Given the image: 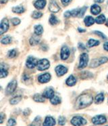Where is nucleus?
<instances>
[{
  "label": "nucleus",
  "instance_id": "obj_37",
  "mask_svg": "<svg viewBox=\"0 0 108 126\" xmlns=\"http://www.w3.org/2000/svg\"><path fill=\"white\" fill-rule=\"evenodd\" d=\"M16 55H17V52H16V49H11V50H10L8 52V56L9 58H12L16 57Z\"/></svg>",
  "mask_w": 108,
  "mask_h": 126
},
{
  "label": "nucleus",
  "instance_id": "obj_29",
  "mask_svg": "<svg viewBox=\"0 0 108 126\" xmlns=\"http://www.w3.org/2000/svg\"><path fill=\"white\" fill-rule=\"evenodd\" d=\"M99 41H97V40H95V39H91L88 41L87 45H88L89 47H91L93 46H97L99 45Z\"/></svg>",
  "mask_w": 108,
  "mask_h": 126
},
{
  "label": "nucleus",
  "instance_id": "obj_30",
  "mask_svg": "<svg viewBox=\"0 0 108 126\" xmlns=\"http://www.w3.org/2000/svg\"><path fill=\"white\" fill-rule=\"evenodd\" d=\"M105 20H106V18L103 14H101L99 16H98L96 18V19H94V21L97 22V24H103L105 22Z\"/></svg>",
  "mask_w": 108,
  "mask_h": 126
},
{
  "label": "nucleus",
  "instance_id": "obj_54",
  "mask_svg": "<svg viewBox=\"0 0 108 126\" xmlns=\"http://www.w3.org/2000/svg\"></svg>",
  "mask_w": 108,
  "mask_h": 126
},
{
  "label": "nucleus",
  "instance_id": "obj_45",
  "mask_svg": "<svg viewBox=\"0 0 108 126\" xmlns=\"http://www.w3.org/2000/svg\"><path fill=\"white\" fill-rule=\"evenodd\" d=\"M71 16V14H70V11H66L64 13V17L66 18H69Z\"/></svg>",
  "mask_w": 108,
  "mask_h": 126
},
{
  "label": "nucleus",
  "instance_id": "obj_1",
  "mask_svg": "<svg viewBox=\"0 0 108 126\" xmlns=\"http://www.w3.org/2000/svg\"><path fill=\"white\" fill-rule=\"evenodd\" d=\"M93 96L89 94H82L76 99L75 102L76 109H82L89 107L93 103Z\"/></svg>",
  "mask_w": 108,
  "mask_h": 126
},
{
  "label": "nucleus",
  "instance_id": "obj_49",
  "mask_svg": "<svg viewBox=\"0 0 108 126\" xmlns=\"http://www.w3.org/2000/svg\"><path fill=\"white\" fill-rule=\"evenodd\" d=\"M94 1L95 3H101L104 1V0H94Z\"/></svg>",
  "mask_w": 108,
  "mask_h": 126
},
{
  "label": "nucleus",
  "instance_id": "obj_52",
  "mask_svg": "<svg viewBox=\"0 0 108 126\" xmlns=\"http://www.w3.org/2000/svg\"><path fill=\"white\" fill-rule=\"evenodd\" d=\"M106 26H107V27H108V19L107 20V22H106Z\"/></svg>",
  "mask_w": 108,
  "mask_h": 126
},
{
  "label": "nucleus",
  "instance_id": "obj_9",
  "mask_svg": "<svg viewBox=\"0 0 108 126\" xmlns=\"http://www.w3.org/2000/svg\"><path fill=\"white\" fill-rule=\"evenodd\" d=\"M70 49L68 48V47H67L66 46H64L62 47L61 49V52H60V56H61V58L62 60H67L68 58L70 56Z\"/></svg>",
  "mask_w": 108,
  "mask_h": 126
},
{
  "label": "nucleus",
  "instance_id": "obj_43",
  "mask_svg": "<svg viewBox=\"0 0 108 126\" xmlns=\"http://www.w3.org/2000/svg\"><path fill=\"white\" fill-rule=\"evenodd\" d=\"M23 114L25 117H27V116H28V115L30 114V110L28 109V108H27V109H25L24 110V111H23Z\"/></svg>",
  "mask_w": 108,
  "mask_h": 126
},
{
  "label": "nucleus",
  "instance_id": "obj_46",
  "mask_svg": "<svg viewBox=\"0 0 108 126\" xmlns=\"http://www.w3.org/2000/svg\"><path fill=\"white\" fill-rule=\"evenodd\" d=\"M103 47H104V49L106 50V51H108V41L107 42H105L104 45H103Z\"/></svg>",
  "mask_w": 108,
  "mask_h": 126
},
{
  "label": "nucleus",
  "instance_id": "obj_15",
  "mask_svg": "<svg viewBox=\"0 0 108 126\" xmlns=\"http://www.w3.org/2000/svg\"><path fill=\"white\" fill-rule=\"evenodd\" d=\"M49 10L51 12H54V13H56L57 12L59 11L60 8L58 6V4L56 3L55 1H51L49 5Z\"/></svg>",
  "mask_w": 108,
  "mask_h": 126
},
{
  "label": "nucleus",
  "instance_id": "obj_55",
  "mask_svg": "<svg viewBox=\"0 0 108 126\" xmlns=\"http://www.w3.org/2000/svg\"></svg>",
  "mask_w": 108,
  "mask_h": 126
},
{
  "label": "nucleus",
  "instance_id": "obj_42",
  "mask_svg": "<svg viewBox=\"0 0 108 126\" xmlns=\"http://www.w3.org/2000/svg\"><path fill=\"white\" fill-rule=\"evenodd\" d=\"M5 119V115L3 112H0V124L3 123Z\"/></svg>",
  "mask_w": 108,
  "mask_h": 126
},
{
  "label": "nucleus",
  "instance_id": "obj_36",
  "mask_svg": "<svg viewBox=\"0 0 108 126\" xmlns=\"http://www.w3.org/2000/svg\"><path fill=\"white\" fill-rule=\"evenodd\" d=\"M66 123V119L64 117H62V116H60L59 118H58V124L59 126H64L65 124Z\"/></svg>",
  "mask_w": 108,
  "mask_h": 126
},
{
  "label": "nucleus",
  "instance_id": "obj_20",
  "mask_svg": "<svg viewBox=\"0 0 108 126\" xmlns=\"http://www.w3.org/2000/svg\"><path fill=\"white\" fill-rule=\"evenodd\" d=\"M66 83L68 86H74L76 83V79L74 75H70L68 77Z\"/></svg>",
  "mask_w": 108,
  "mask_h": 126
},
{
  "label": "nucleus",
  "instance_id": "obj_23",
  "mask_svg": "<svg viewBox=\"0 0 108 126\" xmlns=\"http://www.w3.org/2000/svg\"><path fill=\"white\" fill-rule=\"evenodd\" d=\"M24 11H25V9L22 6H16L12 8V12L16 14H22V13H24Z\"/></svg>",
  "mask_w": 108,
  "mask_h": 126
},
{
  "label": "nucleus",
  "instance_id": "obj_17",
  "mask_svg": "<svg viewBox=\"0 0 108 126\" xmlns=\"http://www.w3.org/2000/svg\"><path fill=\"white\" fill-rule=\"evenodd\" d=\"M46 0H37L34 3V6L38 10H42L46 6Z\"/></svg>",
  "mask_w": 108,
  "mask_h": 126
},
{
  "label": "nucleus",
  "instance_id": "obj_25",
  "mask_svg": "<svg viewBox=\"0 0 108 126\" xmlns=\"http://www.w3.org/2000/svg\"><path fill=\"white\" fill-rule=\"evenodd\" d=\"M35 35L39 36L43 33V28L40 25H37L35 26Z\"/></svg>",
  "mask_w": 108,
  "mask_h": 126
},
{
  "label": "nucleus",
  "instance_id": "obj_19",
  "mask_svg": "<svg viewBox=\"0 0 108 126\" xmlns=\"http://www.w3.org/2000/svg\"><path fill=\"white\" fill-rule=\"evenodd\" d=\"M84 22L86 25V27H90L94 24L95 21H94V19L91 16H87L86 17H85V18L84 20Z\"/></svg>",
  "mask_w": 108,
  "mask_h": 126
},
{
  "label": "nucleus",
  "instance_id": "obj_31",
  "mask_svg": "<svg viewBox=\"0 0 108 126\" xmlns=\"http://www.w3.org/2000/svg\"><path fill=\"white\" fill-rule=\"evenodd\" d=\"M49 21V23H50L51 25H55L59 22L58 19L57 18V17L55 16V15H54V14H52L51 16H50Z\"/></svg>",
  "mask_w": 108,
  "mask_h": 126
},
{
  "label": "nucleus",
  "instance_id": "obj_35",
  "mask_svg": "<svg viewBox=\"0 0 108 126\" xmlns=\"http://www.w3.org/2000/svg\"><path fill=\"white\" fill-rule=\"evenodd\" d=\"M81 78L82 79H87V78H91L93 77V75L91 73H89L88 71L83 72L82 74H81Z\"/></svg>",
  "mask_w": 108,
  "mask_h": 126
},
{
  "label": "nucleus",
  "instance_id": "obj_27",
  "mask_svg": "<svg viewBox=\"0 0 108 126\" xmlns=\"http://www.w3.org/2000/svg\"><path fill=\"white\" fill-rule=\"evenodd\" d=\"M22 100V96H16L13 97L10 100V103L12 105H15V104H17L18 103H19Z\"/></svg>",
  "mask_w": 108,
  "mask_h": 126
},
{
  "label": "nucleus",
  "instance_id": "obj_41",
  "mask_svg": "<svg viewBox=\"0 0 108 126\" xmlns=\"http://www.w3.org/2000/svg\"><path fill=\"white\" fill-rule=\"evenodd\" d=\"M94 34H96L97 35L100 36L101 37H102L103 39H107V37L102 33V32H101V31H94Z\"/></svg>",
  "mask_w": 108,
  "mask_h": 126
},
{
  "label": "nucleus",
  "instance_id": "obj_8",
  "mask_svg": "<svg viewBox=\"0 0 108 126\" xmlns=\"http://www.w3.org/2000/svg\"><path fill=\"white\" fill-rule=\"evenodd\" d=\"M10 27L9 21L7 18H3L0 23V35L7 32Z\"/></svg>",
  "mask_w": 108,
  "mask_h": 126
},
{
  "label": "nucleus",
  "instance_id": "obj_51",
  "mask_svg": "<svg viewBox=\"0 0 108 126\" xmlns=\"http://www.w3.org/2000/svg\"><path fill=\"white\" fill-rule=\"evenodd\" d=\"M8 0H0V3H6Z\"/></svg>",
  "mask_w": 108,
  "mask_h": 126
},
{
  "label": "nucleus",
  "instance_id": "obj_12",
  "mask_svg": "<svg viewBox=\"0 0 108 126\" xmlns=\"http://www.w3.org/2000/svg\"><path fill=\"white\" fill-rule=\"evenodd\" d=\"M50 79H51V75L48 73H43V74L39 75L38 77V81L40 83H45L49 82Z\"/></svg>",
  "mask_w": 108,
  "mask_h": 126
},
{
  "label": "nucleus",
  "instance_id": "obj_3",
  "mask_svg": "<svg viewBox=\"0 0 108 126\" xmlns=\"http://www.w3.org/2000/svg\"><path fill=\"white\" fill-rule=\"evenodd\" d=\"M108 61V58L107 57H100L98 58H94L92 60L90 64V67L91 68H96L99 66L104 63H107Z\"/></svg>",
  "mask_w": 108,
  "mask_h": 126
},
{
  "label": "nucleus",
  "instance_id": "obj_48",
  "mask_svg": "<svg viewBox=\"0 0 108 126\" xmlns=\"http://www.w3.org/2000/svg\"><path fill=\"white\" fill-rule=\"evenodd\" d=\"M78 32H80V33H84V32H85V31H86V30H85V29H81V28H78Z\"/></svg>",
  "mask_w": 108,
  "mask_h": 126
},
{
  "label": "nucleus",
  "instance_id": "obj_5",
  "mask_svg": "<svg viewBox=\"0 0 108 126\" xmlns=\"http://www.w3.org/2000/svg\"><path fill=\"white\" fill-rule=\"evenodd\" d=\"M89 62V55L86 53H82L80 56V62L78 65V69H82L85 68L87 66Z\"/></svg>",
  "mask_w": 108,
  "mask_h": 126
},
{
  "label": "nucleus",
  "instance_id": "obj_44",
  "mask_svg": "<svg viewBox=\"0 0 108 126\" xmlns=\"http://www.w3.org/2000/svg\"><path fill=\"white\" fill-rule=\"evenodd\" d=\"M72 1V0H61L62 4L65 6H68V4Z\"/></svg>",
  "mask_w": 108,
  "mask_h": 126
},
{
  "label": "nucleus",
  "instance_id": "obj_6",
  "mask_svg": "<svg viewBox=\"0 0 108 126\" xmlns=\"http://www.w3.org/2000/svg\"><path fill=\"white\" fill-rule=\"evenodd\" d=\"M91 121L94 125L99 126V125H103V124L106 123L107 122V119L104 115H99L94 116V117L92 118Z\"/></svg>",
  "mask_w": 108,
  "mask_h": 126
},
{
  "label": "nucleus",
  "instance_id": "obj_14",
  "mask_svg": "<svg viewBox=\"0 0 108 126\" xmlns=\"http://www.w3.org/2000/svg\"><path fill=\"white\" fill-rule=\"evenodd\" d=\"M55 120L53 117L47 116L45 119V121L43 123V126H54L55 125Z\"/></svg>",
  "mask_w": 108,
  "mask_h": 126
},
{
  "label": "nucleus",
  "instance_id": "obj_39",
  "mask_svg": "<svg viewBox=\"0 0 108 126\" xmlns=\"http://www.w3.org/2000/svg\"><path fill=\"white\" fill-rule=\"evenodd\" d=\"M11 22L12 23V25L16 26V25H18L20 23V20L18 18H13L11 20Z\"/></svg>",
  "mask_w": 108,
  "mask_h": 126
},
{
  "label": "nucleus",
  "instance_id": "obj_16",
  "mask_svg": "<svg viewBox=\"0 0 108 126\" xmlns=\"http://www.w3.org/2000/svg\"><path fill=\"white\" fill-rule=\"evenodd\" d=\"M42 96L44 97V98H51L54 96V90L52 88H48L43 92Z\"/></svg>",
  "mask_w": 108,
  "mask_h": 126
},
{
  "label": "nucleus",
  "instance_id": "obj_10",
  "mask_svg": "<svg viewBox=\"0 0 108 126\" xmlns=\"http://www.w3.org/2000/svg\"><path fill=\"white\" fill-rule=\"evenodd\" d=\"M37 62L38 61L37 58L30 56V57H28L27 58L26 65L28 69H34L35 66H37Z\"/></svg>",
  "mask_w": 108,
  "mask_h": 126
},
{
  "label": "nucleus",
  "instance_id": "obj_18",
  "mask_svg": "<svg viewBox=\"0 0 108 126\" xmlns=\"http://www.w3.org/2000/svg\"><path fill=\"white\" fill-rule=\"evenodd\" d=\"M101 11V8L99 6H98L97 4H93L91 8V12L93 15H97L99 14Z\"/></svg>",
  "mask_w": 108,
  "mask_h": 126
},
{
  "label": "nucleus",
  "instance_id": "obj_2",
  "mask_svg": "<svg viewBox=\"0 0 108 126\" xmlns=\"http://www.w3.org/2000/svg\"><path fill=\"white\" fill-rule=\"evenodd\" d=\"M70 123L73 126H82L86 125L87 121L81 116H74L71 119Z\"/></svg>",
  "mask_w": 108,
  "mask_h": 126
},
{
  "label": "nucleus",
  "instance_id": "obj_50",
  "mask_svg": "<svg viewBox=\"0 0 108 126\" xmlns=\"http://www.w3.org/2000/svg\"><path fill=\"white\" fill-rule=\"evenodd\" d=\"M28 79H29V77L27 76V75H26V74L24 75V76H23V79H24V80H28Z\"/></svg>",
  "mask_w": 108,
  "mask_h": 126
},
{
  "label": "nucleus",
  "instance_id": "obj_24",
  "mask_svg": "<svg viewBox=\"0 0 108 126\" xmlns=\"http://www.w3.org/2000/svg\"><path fill=\"white\" fill-rule=\"evenodd\" d=\"M30 44L31 45V46H35V45H37L39 43V41H40V39L39 38V37L38 35H34L32 36L31 38L30 39Z\"/></svg>",
  "mask_w": 108,
  "mask_h": 126
},
{
  "label": "nucleus",
  "instance_id": "obj_11",
  "mask_svg": "<svg viewBox=\"0 0 108 126\" xmlns=\"http://www.w3.org/2000/svg\"><path fill=\"white\" fill-rule=\"evenodd\" d=\"M8 65L5 63H0V79L8 76Z\"/></svg>",
  "mask_w": 108,
  "mask_h": 126
},
{
  "label": "nucleus",
  "instance_id": "obj_47",
  "mask_svg": "<svg viewBox=\"0 0 108 126\" xmlns=\"http://www.w3.org/2000/svg\"><path fill=\"white\" fill-rule=\"evenodd\" d=\"M79 48L81 49H86V47H85V46H84L83 44H79Z\"/></svg>",
  "mask_w": 108,
  "mask_h": 126
},
{
  "label": "nucleus",
  "instance_id": "obj_40",
  "mask_svg": "<svg viewBox=\"0 0 108 126\" xmlns=\"http://www.w3.org/2000/svg\"><path fill=\"white\" fill-rule=\"evenodd\" d=\"M78 12H79V9H74V10L70 11V14H71L72 16L76 17L78 16Z\"/></svg>",
  "mask_w": 108,
  "mask_h": 126
},
{
  "label": "nucleus",
  "instance_id": "obj_28",
  "mask_svg": "<svg viewBox=\"0 0 108 126\" xmlns=\"http://www.w3.org/2000/svg\"><path fill=\"white\" fill-rule=\"evenodd\" d=\"M30 126H41V118L39 116H37L35 118Z\"/></svg>",
  "mask_w": 108,
  "mask_h": 126
},
{
  "label": "nucleus",
  "instance_id": "obj_21",
  "mask_svg": "<svg viewBox=\"0 0 108 126\" xmlns=\"http://www.w3.org/2000/svg\"><path fill=\"white\" fill-rule=\"evenodd\" d=\"M104 98H105V97H104L103 94V93L98 94L97 96H96V97L94 98V102H95L96 104H101V102H103Z\"/></svg>",
  "mask_w": 108,
  "mask_h": 126
},
{
  "label": "nucleus",
  "instance_id": "obj_26",
  "mask_svg": "<svg viewBox=\"0 0 108 126\" xmlns=\"http://www.w3.org/2000/svg\"><path fill=\"white\" fill-rule=\"evenodd\" d=\"M33 100L34 101L37 102H45V98L42 95H40L39 94H36L33 96Z\"/></svg>",
  "mask_w": 108,
  "mask_h": 126
},
{
  "label": "nucleus",
  "instance_id": "obj_38",
  "mask_svg": "<svg viewBox=\"0 0 108 126\" xmlns=\"http://www.w3.org/2000/svg\"><path fill=\"white\" fill-rule=\"evenodd\" d=\"M16 124V120L13 119V118H11L8 121V123H7V126H15Z\"/></svg>",
  "mask_w": 108,
  "mask_h": 126
},
{
  "label": "nucleus",
  "instance_id": "obj_13",
  "mask_svg": "<svg viewBox=\"0 0 108 126\" xmlns=\"http://www.w3.org/2000/svg\"><path fill=\"white\" fill-rule=\"evenodd\" d=\"M55 72L57 76H63L68 72V69L63 65H58L55 67Z\"/></svg>",
  "mask_w": 108,
  "mask_h": 126
},
{
  "label": "nucleus",
  "instance_id": "obj_33",
  "mask_svg": "<svg viewBox=\"0 0 108 126\" xmlns=\"http://www.w3.org/2000/svg\"><path fill=\"white\" fill-rule=\"evenodd\" d=\"M43 16V14L40 12L38 11H35L32 14V17L35 19H38V18H40L41 17Z\"/></svg>",
  "mask_w": 108,
  "mask_h": 126
},
{
  "label": "nucleus",
  "instance_id": "obj_7",
  "mask_svg": "<svg viewBox=\"0 0 108 126\" xmlns=\"http://www.w3.org/2000/svg\"><path fill=\"white\" fill-rule=\"evenodd\" d=\"M17 88V81L16 80H12L8 83L7 88L5 89V94L6 95H10L14 92Z\"/></svg>",
  "mask_w": 108,
  "mask_h": 126
},
{
  "label": "nucleus",
  "instance_id": "obj_4",
  "mask_svg": "<svg viewBox=\"0 0 108 126\" xmlns=\"http://www.w3.org/2000/svg\"><path fill=\"white\" fill-rule=\"evenodd\" d=\"M37 69L39 71H45L47 69H48L50 66V63L47 59L43 58L41 60H39L37 62Z\"/></svg>",
  "mask_w": 108,
  "mask_h": 126
},
{
  "label": "nucleus",
  "instance_id": "obj_34",
  "mask_svg": "<svg viewBox=\"0 0 108 126\" xmlns=\"http://www.w3.org/2000/svg\"><path fill=\"white\" fill-rule=\"evenodd\" d=\"M86 10H87V7H86V6H84L82 8L79 9V12H78V17H79V18H82V17L83 16L84 14L85 13V12L86 11Z\"/></svg>",
  "mask_w": 108,
  "mask_h": 126
},
{
  "label": "nucleus",
  "instance_id": "obj_22",
  "mask_svg": "<svg viewBox=\"0 0 108 126\" xmlns=\"http://www.w3.org/2000/svg\"><path fill=\"white\" fill-rule=\"evenodd\" d=\"M50 101H51V103L54 105H57L61 103L62 102V100L59 98L58 96H56V95H54L51 98H50Z\"/></svg>",
  "mask_w": 108,
  "mask_h": 126
},
{
  "label": "nucleus",
  "instance_id": "obj_32",
  "mask_svg": "<svg viewBox=\"0 0 108 126\" xmlns=\"http://www.w3.org/2000/svg\"><path fill=\"white\" fill-rule=\"evenodd\" d=\"M12 41V37L10 36H5L3 37L1 39V42L3 44H10Z\"/></svg>",
  "mask_w": 108,
  "mask_h": 126
},
{
  "label": "nucleus",
  "instance_id": "obj_53",
  "mask_svg": "<svg viewBox=\"0 0 108 126\" xmlns=\"http://www.w3.org/2000/svg\"><path fill=\"white\" fill-rule=\"evenodd\" d=\"M1 90V85H0V90Z\"/></svg>",
  "mask_w": 108,
  "mask_h": 126
}]
</instances>
